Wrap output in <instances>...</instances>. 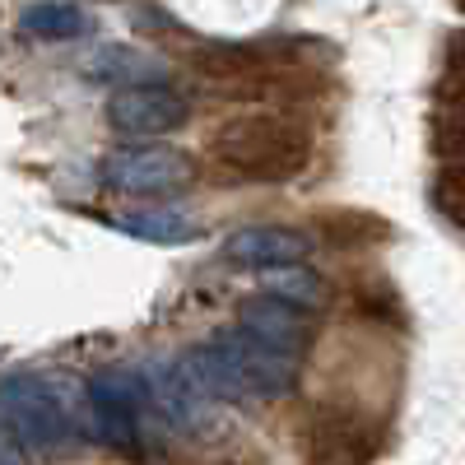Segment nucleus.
<instances>
[{
  "mask_svg": "<svg viewBox=\"0 0 465 465\" xmlns=\"http://www.w3.org/2000/svg\"><path fill=\"white\" fill-rule=\"evenodd\" d=\"M429 201L438 205V214H442L451 228L465 232V163H447V168L433 177Z\"/></svg>",
  "mask_w": 465,
  "mask_h": 465,
  "instance_id": "dca6fc26",
  "label": "nucleus"
},
{
  "mask_svg": "<svg viewBox=\"0 0 465 465\" xmlns=\"http://www.w3.org/2000/svg\"><path fill=\"white\" fill-rule=\"evenodd\" d=\"M94 28L84 5H70V0H43V5H24L19 10V33L28 43H74Z\"/></svg>",
  "mask_w": 465,
  "mask_h": 465,
  "instance_id": "f8f14e48",
  "label": "nucleus"
},
{
  "mask_svg": "<svg viewBox=\"0 0 465 465\" xmlns=\"http://www.w3.org/2000/svg\"><path fill=\"white\" fill-rule=\"evenodd\" d=\"M84 410H89V433L122 451V456H140V438H144V414H149V386H144V368L131 363H112L103 372H94L84 381Z\"/></svg>",
  "mask_w": 465,
  "mask_h": 465,
  "instance_id": "20e7f679",
  "label": "nucleus"
},
{
  "mask_svg": "<svg viewBox=\"0 0 465 465\" xmlns=\"http://www.w3.org/2000/svg\"><path fill=\"white\" fill-rule=\"evenodd\" d=\"M84 74L94 84H112L116 94L126 89H149V84H168V65L159 56H149L140 47H126V43H107L89 56Z\"/></svg>",
  "mask_w": 465,
  "mask_h": 465,
  "instance_id": "9d476101",
  "label": "nucleus"
},
{
  "mask_svg": "<svg viewBox=\"0 0 465 465\" xmlns=\"http://www.w3.org/2000/svg\"><path fill=\"white\" fill-rule=\"evenodd\" d=\"M429 149L447 163H465V107L433 103V112H429Z\"/></svg>",
  "mask_w": 465,
  "mask_h": 465,
  "instance_id": "2eb2a0df",
  "label": "nucleus"
},
{
  "mask_svg": "<svg viewBox=\"0 0 465 465\" xmlns=\"http://www.w3.org/2000/svg\"><path fill=\"white\" fill-rule=\"evenodd\" d=\"M381 451V423L354 405H317L302 429L307 465H372Z\"/></svg>",
  "mask_w": 465,
  "mask_h": 465,
  "instance_id": "423d86ee",
  "label": "nucleus"
},
{
  "mask_svg": "<svg viewBox=\"0 0 465 465\" xmlns=\"http://www.w3.org/2000/svg\"><path fill=\"white\" fill-rule=\"evenodd\" d=\"M312 126L289 112H238L210 135V163L238 186H284L312 163Z\"/></svg>",
  "mask_w": 465,
  "mask_h": 465,
  "instance_id": "f03ea898",
  "label": "nucleus"
},
{
  "mask_svg": "<svg viewBox=\"0 0 465 465\" xmlns=\"http://www.w3.org/2000/svg\"><path fill=\"white\" fill-rule=\"evenodd\" d=\"M312 256V232L302 228H284V223H252L238 228L219 242V261L232 270H256V275H270V270H289L302 265Z\"/></svg>",
  "mask_w": 465,
  "mask_h": 465,
  "instance_id": "6e6552de",
  "label": "nucleus"
},
{
  "mask_svg": "<svg viewBox=\"0 0 465 465\" xmlns=\"http://www.w3.org/2000/svg\"><path fill=\"white\" fill-rule=\"evenodd\" d=\"M0 465H28V451L10 438V429L0 423Z\"/></svg>",
  "mask_w": 465,
  "mask_h": 465,
  "instance_id": "f3484780",
  "label": "nucleus"
},
{
  "mask_svg": "<svg viewBox=\"0 0 465 465\" xmlns=\"http://www.w3.org/2000/svg\"><path fill=\"white\" fill-rule=\"evenodd\" d=\"M442 70H465V28H460V33H451L447 56H442Z\"/></svg>",
  "mask_w": 465,
  "mask_h": 465,
  "instance_id": "a211bd4d",
  "label": "nucleus"
},
{
  "mask_svg": "<svg viewBox=\"0 0 465 465\" xmlns=\"http://www.w3.org/2000/svg\"><path fill=\"white\" fill-rule=\"evenodd\" d=\"M0 423L24 451L61 456L89 433L84 386L47 372H5L0 377Z\"/></svg>",
  "mask_w": 465,
  "mask_h": 465,
  "instance_id": "7ed1b4c3",
  "label": "nucleus"
},
{
  "mask_svg": "<svg viewBox=\"0 0 465 465\" xmlns=\"http://www.w3.org/2000/svg\"><path fill=\"white\" fill-rule=\"evenodd\" d=\"M238 331H247L256 344L275 349V354H284V359H302L307 344H312V317H302V312H293V307L265 298V293L242 302Z\"/></svg>",
  "mask_w": 465,
  "mask_h": 465,
  "instance_id": "1a4fd4ad",
  "label": "nucleus"
},
{
  "mask_svg": "<svg viewBox=\"0 0 465 465\" xmlns=\"http://www.w3.org/2000/svg\"><path fill=\"white\" fill-rule=\"evenodd\" d=\"M312 228L326 247H340V252H363V247H377L391 238V228L368 210H326V214H317Z\"/></svg>",
  "mask_w": 465,
  "mask_h": 465,
  "instance_id": "ddd939ff",
  "label": "nucleus"
},
{
  "mask_svg": "<svg viewBox=\"0 0 465 465\" xmlns=\"http://www.w3.org/2000/svg\"><path fill=\"white\" fill-rule=\"evenodd\" d=\"M261 293L275 298V302H284V307H293V312H302V317H312L317 307H326V280L317 275V270H307V265L270 270Z\"/></svg>",
  "mask_w": 465,
  "mask_h": 465,
  "instance_id": "4468645a",
  "label": "nucleus"
},
{
  "mask_svg": "<svg viewBox=\"0 0 465 465\" xmlns=\"http://www.w3.org/2000/svg\"><path fill=\"white\" fill-rule=\"evenodd\" d=\"M177 372L201 401H289L302 381L298 359L256 344L238 326H223L210 340L191 344L177 359Z\"/></svg>",
  "mask_w": 465,
  "mask_h": 465,
  "instance_id": "f257e3e1",
  "label": "nucleus"
},
{
  "mask_svg": "<svg viewBox=\"0 0 465 465\" xmlns=\"http://www.w3.org/2000/svg\"><path fill=\"white\" fill-rule=\"evenodd\" d=\"M191 122V98L177 94L173 84H149V89H126L107 98V126L126 140H153L173 135Z\"/></svg>",
  "mask_w": 465,
  "mask_h": 465,
  "instance_id": "0eeeda50",
  "label": "nucleus"
},
{
  "mask_svg": "<svg viewBox=\"0 0 465 465\" xmlns=\"http://www.w3.org/2000/svg\"><path fill=\"white\" fill-rule=\"evenodd\" d=\"M196 173L201 163L177 144H116L98 163L103 186L126 191V196H144V201L177 196V191L196 182Z\"/></svg>",
  "mask_w": 465,
  "mask_h": 465,
  "instance_id": "39448f33",
  "label": "nucleus"
},
{
  "mask_svg": "<svg viewBox=\"0 0 465 465\" xmlns=\"http://www.w3.org/2000/svg\"><path fill=\"white\" fill-rule=\"evenodd\" d=\"M122 232H131V238L140 242H153V247H186L201 238L196 219H191L186 210H168V205H140V210H126L112 219Z\"/></svg>",
  "mask_w": 465,
  "mask_h": 465,
  "instance_id": "9b49d317",
  "label": "nucleus"
}]
</instances>
